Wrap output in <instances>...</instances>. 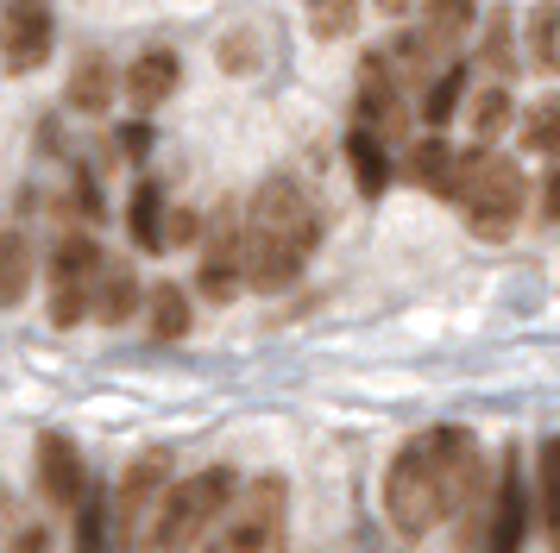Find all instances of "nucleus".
<instances>
[{
	"mask_svg": "<svg viewBox=\"0 0 560 553\" xmlns=\"http://www.w3.org/2000/svg\"><path fill=\"white\" fill-rule=\"evenodd\" d=\"M404 70H397V57H390V45L378 50H365L359 57V126L372 132V139H404V120H409V107H404Z\"/></svg>",
	"mask_w": 560,
	"mask_h": 553,
	"instance_id": "0eeeda50",
	"label": "nucleus"
},
{
	"mask_svg": "<svg viewBox=\"0 0 560 553\" xmlns=\"http://www.w3.org/2000/svg\"><path fill=\"white\" fill-rule=\"evenodd\" d=\"M102 246L89 233H63L45 258V290H51V327H77L95 315V283H102Z\"/></svg>",
	"mask_w": 560,
	"mask_h": 553,
	"instance_id": "423d86ee",
	"label": "nucleus"
},
{
	"mask_svg": "<svg viewBox=\"0 0 560 553\" xmlns=\"http://www.w3.org/2000/svg\"><path fill=\"white\" fill-rule=\"evenodd\" d=\"M466 120H472V139L491 145V139L510 126V89L504 82H479V95H472V107H466Z\"/></svg>",
	"mask_w": 560,
	"mask_h": 553,
	"instance_id": "393cba45",
	"label": "nucleus"
},
{
	"mask_svg": "<svg viewBox=\"0 0 560 553\" xmlns=\"http://www.w3.org/2000/svg\"><path fill=\"white\" fill-rule=\"evenodd\" d=\"M32 239L26 233H0V302L13 308V302H26V290H32Z\"/></svg>",
	"mask_w": 560,
	"mask_h": 553,
	"instance_id": "5701e85b",
	"label": "nucleus"
},
{
	"mask_svg": "<svg viewBox=\"0 0 560 553\" xmlns=\"http://www.w3.org/2000/svg\"><path fill=\"white\" fill-rule=\"evenodd\" d=\"M214 57H221V70H228V75H253L258 57H265V38H258L253 25H240V32H228V38H221V50H214Z\"/></svg>",
	"mask_w": 560,
	"mask_h": 553,
	"instance_id": "c85d7f7f",
	"label": "nucleus"
},
{
	"mask_svg": "<svg viewBox=\"0 0 560 553\" xmlns=\"http://www.w3.org/2000/svg\"><path fill=\"white\" fill-rule=\"evenodd\" d=\"M145 327H152L158 346L189 340V327H196V302H189V290H183V283H158V290H145Z\"/></svg>",
	"mask_w": 560,
	"mask_h": 553,
	"instance_id": "dca6fc26",
	"label": "nucleus"
},
{
	"mask_svg": "<svg viewBox=\"0 0 560 553\" xmlns=\"http://www.w3.org/2000/svg\"><path fill=\"white\" fill-rule=\"evenodd\" d=\"M114 553H132V548H127V541H114Z\"/></svg>",
	"mask_w": 560,
	"mask_h": 553,
	"instance_id": "e433bc0d",
	"label": "nucleus"
},
{
	"mask_svg": "<svg viewBox=\"0 0 560 553\" xmlns=\"http://www.w3.org/2000/svg\"><path fill=\"white\" fill-rule=\"evenodd\" d=\"M114 95H120V70L107 63L102 50L77 57V70H70V89H63V101H70L77 114H107V107H114Z\"/></svg>",
	"mask_w": 560,
	"mask_h": 553,
	"instance_id": "2eb2a0df",
	"label": "nucleus"
},
{
	"mask_svg": "<svg viewBox=\"0 0 560 553\" xmlns=\"http://www.w3.org/2000/svg\"><path fill=\"white\" fill-rule=\"evenodd\" d=\"M51 45H57L51 0H0V70L7 75L45 70Z\"/></svg>",
	"mask_w": 560,
	"mask_h": 553,
	"instance_id": "6e6552de",
	"label": "nucleus"
},
{
	"mask_svg": "<svg viewBox=\"0 0 560 553\" xmlns=\"http://www.w3.org/2000/svg\"><path fill=\"white\" fill-rule=\"evenodd\" d=\"M164 491H171V452L145 447L127 472H120V484H114V541H127V548H132L139 522L152 516V503L164 497Z\"/></svg>",
	"mask_w": 560,
	"mask_h": 553,
	"instance_id": "9d476101",
	"label": "nucleus"
},
{
	"mask_svg": "<svg viewBox=\"0 0 560 553\" xmlns=\"http://www.w3.org/2000/svg\"><path fill=\"white\" fill-rule=\"evenodd\" d=\"M7 553H51V534H45V528H20Z\"/></svg>",
	"mask_w": 560,
	"mask_h": 553,
	"instance_id": "473e14b6",
	"label": "nucleus"
},
{
	"mask_svg": "<svg viewBox=\"0 0 560 553\" xmlns=\"http://www.w3.org/2000/svg\"><path fill=\"white\" fill-rule=\"evenodd\" d=\"M164 214H171V201H164V189L158 183H139L127 201V233L139 251H164Z\"/></svg>",
	"mask_w": 560,
	"mask_h": 553,
	"instance_id": "aec40b11",
	"label": "nucleus"
},
{
	"mask_svg": "<svg viewBox=\"0 0 560 553\" xmlns=\"http://www.w3.org/2000/svg\"><path fill=\"white\" fill-rule=\"evenodd\" d=\"M177 82H183V57L171 45H152L120 70V95H127L139 114H158L164 101L177 95Z\"/></svg>",
	"mask_w": 560,
	"mask_h": 553,
	"instance_id": "f8f14e48",
	"label": "nucleus"
},
{
	"mask_svg": "<svg viewBox=\"0 0 560 553\" xmlns=\"http://www.w3.org/2000/svg\"><path fill=\"white\" fill-rule=\"evenodd\" d=\"M240 233H246V290L278 296L315 258L322 221H315L296 176H265L253 189V201H246V214H240Z\"/></svg>",
	"mask_w": 560,
	"mask_h": 553,
	"instance_id": "f03ea898",
	"label": "nucleus"
},
{
	"mask_svg": "<svg viewBox=\"0 0 560 553\" xmlns=\"http://www.w3.org/2000/svg\"><path fill=\"white\" fill-rule=\"evenodd\" d=\"M372 7H378L384 20H404V13H409V7H416V0H372Z\"/></svg>",
	"mask_w": 560,
	"mask_h": 553,
	"instance_id": "c9c22d12",
	"label": "nucleus"
},
{
	"mask_svg": "<svg viewBox=\"0 0 560 553\" xmlns=\"http://www.w3.org/2000/svg\"><path fill=\"white\" fill-rule=\"evenodd\" d=\"M89 484H95V478H89V466H82L77 440L45 434V440H38V491H45V503H57V509H77Z\"/></svg>",
	"mask_w": 560,
	"mask_h": 553,
	"instance_id": "ddd939ff",
	"label": "nucleus"
},
{
	"mask_svg": "<svg viewBox=\"0 0 560 553\" xmlns=\"http://www.w3.org/2000/svg\"><path fill=\"white\" fill-rule=\"evenodd\" d=\"M541 214H548V221H560V170L541 183Z\"/></svg>",
	"mask_w": 560,
	"mask_h": 553,
	"instance_id": "f704fd0d",
	"label": "nucleus"
},
{
	"mask_svg": "<svg viewBox=\"0 0 560 553\" xmlns=\"http://www.w3.org/2000/svg\"><path fill=\"white\" fill-rule=\"evenodd\" d=\"M485 63L498 70V82H504V70L516 63V50H510V20H504V13H498V20H491V32H485Z\"/></svg>",
	"mask_w": 560,
	"mask_h": 553,
	"instance_id": "7c9ffc66",
	"label": "nucleus"
},
{
	"mask_svg": "<svg viewBox=\"0 0 560 553\" xmlns=\"http://www.w3.org/2000/svg\"><path fill=\"white\" fill-rule=\"evenodd\" d=\"M145 145H152L145 126H127V132H120V151H127V157H145Z\"/></svg>",
	"mask_w": 560,
	"mask_h": 553,
	"instance_id": "72a5a7b5",
	"label": "nucleus"
},
{
	"mask_svg": "<svg viewBox=\"0 0 560 553\" xmlns=\"http://www.w3.org/2000/svg\"><path fill=\"white\" fill-rule=\"evenodd\" d=\"M13 534H20V509H13V491H0V553L13 548Z\"/></svg>",
	"mask_w": 560,
	"mask_h": 553,
	"instance_id": "2f4dec72",
	"label": "nucleus"
},
{
	"mask_svg": "<svg viewBox=\"0 0 560 553\" xmlns=\"http://www.w3.org/2000/svg\"><path fill=\"white\" fill-rule=\"evenodd\" d=\"M523 528H529V491H523V459L504 452L498 472V497H491V522L466 534L472 553H523Z\"/></svg>",
	"mask_w": 560,
	"mask_h": 553,
	"instance_id": "9b49d317",
	"label": "nucleus"
},
{
	"mask_svg": "<svg viewBox=\"0 0 560 553\" xmlns=\"http://www.w3.org/2000/svg\"><path fill=\"white\" fill-rule=\"evenodd\" d=\"M347 164H353L359 196H384V183H390V157H384V139H372L365 126H353V139H347Z\"/></svg>",
	"mask_w": 560,
	"mask_h": 553,
	"instance_id": "4be33fe9",
	"label": "nucleus"
},
{
	"mask_svg": "<svg viewBox=\"0 0 560 553\" xmlns=\"http://www.w3.org/2000/svg\"><path fill=\"white\" fill-rule=\"evenodd\" d=\"M196 290H202L208 302H233L246 290V233H240V208H221V214L208 221Z\"/></svg>",
	"mask_w": 560,
	"mask_h": 553,
	"instance_id": "1a4fd4ad",
	"label": "nucleus"
},
{
	"mask_svg": "<svg viewBox=\"0 0 560 553\" xmlns=\"http://www.w3.org/2000/svg\"><path fill=\"white\" fill-rule=\"evenodd\" d=\"M70 516H77V553H114V497L102 484H89Z\"/></svg>",
	"mask_w": 560,
	"mask_h": 553,
	"instance_id": "6ab92c4d",
	"label": "nucleus"
},
{
	"mask_svg": "<svg viewBox=\"0 0 560 553\" xmlns=\"http://www.w3.org/2000/svg\"><path fill=\"white\" fill-rule=\"evenodd\" d=\"M139 302H145V290H139V276H132L127 258L102 264V283H95V315H102L107 327H120V321L139 315Z\"/></svg>",
	"mask_w": 560,
	"mask_h": 553,
	"instance_id": "f3484780",
	"label": "nucleus"
},
{
	"mask_svg": "<svg viewBox=\"0 0 560 553\" xmlns=\"http://www.w3.org/2000/svg\"><path fill=\"white\" fill-rule=\"evenodd\" d=\"M523 57H529V70L555 75L560 70V7H529V20H523Z\"/></svg>",
	"mask_w": 560,
	"mask_h": 553,
	"instance_id": "412c9836",
	"label": "nucleus"
},
{
	"mask_svg": "<svg viewBox=\"0 0 560 553\" xmlns=\"http://www.w3.org/2000/svg\"><path fill=\"white\" fill-rule=\"evenodd\" d=\"M535 478H541V516H548V541L560 548V434H555V440H541Z\"/></svg>",
	"mask_w": 560,
	"mask_h": 553,
	"instance_id": "a878e982",
	"label": "nucleus"
},
{
	"mask_svg": "<svg viewBox=\"0 0 560 553\" xmlns=\"http://www.w3.org/2000/svg\"><path fill=\"white\" fill-rule=\"evenodd\" d=\"M479 491H485V459L466 427H422L384 466V516L404 541H422L441 522H454Z\"/></svg>",
	"mask_w": 560,
	"mask_h": 553,
	"instance_id": "f257e3e1",
	"label": "nucleus"
},
{
	"mask_svg": "<svg viewBox=\"0 0 560 553\" xmlns=\"http://www.w3.org/2000/svg\"><path fill=\"white\" fill-rule=\"evenodd\" d=\"M303 20H308V38L340 45V38L359 32V0H303Z\"/></svg>",
	"mask_w": 560,
	"mask_h": 553,
	"instance_id": "b1692460",
	"label": "nucleus"
},
{
	"mask_svg": "<svg viewBox=\"0 0 560 553\" xmlns=\"http://www.w3.org/2000/svg\"><path fill=\"white\" fill-rule=\"evenodd\" d=\"M290 541V484L278 472L253 478L228 503V553H283Z\"/></svg>",
	"mask_w": 560,
	"mask_h": 553,
	"instance_id": "39448f33",
	"label": "nucleus"
},
{
	"mask_svg": "<svg viewBox=\"0 0 560 553\" xmlns=\"http://www.w3.org/2000/svg\"><path fill=\"white\" fill-rule=\"evenodd\" d=\"M447 201L466 214V226H472L479 239H491V246H498V239H510V233H516L523 208H529V176H523V164H516V157H504V151L472 145V151H459V157H454Z\"/></svg>",
	"mask_w": 560,
	"mask_h": 553,
	"instance_id": "7ed1b4c3",
	"label": "nucleus"
},
{
	"mask_svg": "<svg viewBox=\"0 0 560 553\" xmlns=\"http://www.w3.org/2000/svg\"><path fill=\"white\" fill-rule=\"evenodd\" d=\"M416 7H422V25H416L422 63L454 57V50L466 45V32H472V13H479V0H416Z\"/></svg>",
	"mask_w": 560,
	"mask_h": 553,
	"instance_id": "4468645a",
	"label": "nucleus"
},
{
	"mask_svg": "<svg viewBox=\"0 0 560 553\" xmlns=\"http://www.w3.org/2000/svg\"><path fill=\"white\" fill-rule=\"evenodd\" d=\"M516 132H523V145H529V151H541V157H560V101H535Z\"/></svg>",
	"mask_w": 560,
	"mask_h": 553,
	"instance_id": "cd10ccee",
	"label": "nucleus"
},
{
	"mask_svg": "<svg viewBox=\"0 0 560 553\" xmlns=\"http://www.w3.org/2000/svg\"><path fill=\"white\" fill-rule=\"evenodd\" d=\"M233 491H240V478H233L228 466H208V472L177 478V484L152 503L145 528L132 534V553H196L208 541V528L228 516Z\"/></svg>",
	"mask_w": 560,
	"mask_h": 553,
	"instance_id": "20e7f679",
	"label": "nucleus"
},
{
	"mask_svg": "<svg viewBox=\"0 0 560 553\" xmlns=\"http://www.w3.org/2000/svg\"><path fill=\"white\" fill-rule=\"evenodd\" d=\"M196 239H202V214H196V208H171V214H164V251L196 246Z\"/></svg>",
	"mask_w": 560,
	"mask_h": 553,
	"instance_id": "c756f323",
	"label": "nucleus"
},
{
	"mask_svg": "<svg viewBox=\"0 0 560 553\" xmlns=\"http://www.w3.org/2000/svg\"><path fill=\"white\" fill-rule=\"evenodd\" d=\"M404 176L416 189H429V196H447V183H454V145L447 139H416L404 151Z\"/></svg>",
	"mask_w": 560,
	"mask_h": 553,
	"instance_id": "a211bd4d",
	"label": "nucleus"
},
{
	"mask_svg": "<svg viewBox=\"0 0 560 553\" xmlns=\"http://www.w3.org/2000/svg\"><path fill=\"white\" fill-rule=\"evenodd\" d=\"M459 95H466V63H447V70L429 82V95H422V120L441 126V120H454V107Z\"/></svg>",
	"mask_w": 560,
	"mask_h": 553,
	"instance_id": "bb28decb",
	"label": "nucleus"
}]
</instances>
